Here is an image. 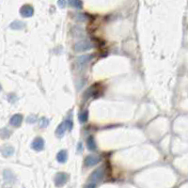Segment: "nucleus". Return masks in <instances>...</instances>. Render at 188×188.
I'll list each match as a JSON object with an SVG mask.
<instances>
[{"instance_id": "obj_1", "label": "nucleus", "mask_w": 188, "mask_h": 188, "mask_svg": "<svg viewBox=\"0 0 188 188\" xmlns=\"http://www.w3.org/2000/svg\"><path fill=\"white\" fill-rule=\"evenodd\" d=\"M94 47L93 43L91 41H79L74 44V51L76 52H85L87 50H90Z\"/></svg>"}, {"instance_id": "obj_2", "label": "nucleus", "mask_w": 188, "mask_h": 188, "mask_svg": "<svg viewBox=\"0 0 188 188\" xmlns=\"http://www.w3.org/2000/svg\"><path fill=\"white\" fill-rule=\"evenodd\" d=\"M104 177H105L104 168H99L95 169V170L91 173V175H90V182L95 183H100V182L103 181Z\"/></svg>"}, {"instance_id": "obj_3", "label": "nucleus", "mask_w": 188, "mask_h": 188, "mask_svg": "<svg viewBox=\"0 0 188 188\" xmlns=\"http://www.w3.org/2000/svg\"><path fill=\"white\" fill-rule=\"evenodd\" d=\"M68 178H69V176L66 173L59 172L55 176V184H56V186H58V187L63 186L66 183H67Z\"/></svg>"}, {"instance_id": "obj_4", "label": "nucleus", "mask_w": 188, "mask_h": 188, "mask_svg": "<svg viewBox=\"0 0 188 188\" xmlns=\"http://www.w3.org/2000/svg\"><path fill=\"white\" fill-rule=\"evenodd\" d=\"M101 162V157L97 155H88L85 158L84 165L87 168H90L93 165H96L98 163Z\"/></svg>"}, {"instance_id": "obj_5", "label": "nucleus", "mask_w": 188, "mask_h": 188, "mask_svg": "<svg viewBox=\"0 0 188 188\" xmlns=\"http://www.w3.org/2000/svg\"><path fill=\"white\" fill-rule=\"evenodd\" d=\"M20 14L24 18H29L34 14V9H33L32 6L28 5V4L24 5L20 9Z\"/></svg>"}, {"instance_id": "obj_6", "label": "nucleus", "mask_w": 188, "mask_h": 188, "mask_svg": "<svg viewBox=\"0 0 188 188\" xmlns=\"http://www.w3.org/2000/svg\"><path fill=\"white\" fill-rule=\"evenodd\" d=\"M31 148L33 150L37 151H42L43 148H44V140L41 137H36L34 140H33V142H32Z\"/></svg>"}, {"instance_id": "obj_7", "label": "nucleus", "mask_w": 188, "mask_h": 188, "mask_svg": "<svg viewBox=\"0 0 188 188\" xmlns=\"http://www.w3.org/2000/svg\"><path fill=\"white\" fill-rule=\"evenodd\" d=\"M22 121H23V116L20 115V114H15L10 118L9 123L12 124V126L19 127L22 123Z\"/></svg>"}, {"instance_id": "obj_8", "label": "nucleus", "mask_w": 188, "mask_h": 188, "mask_svg": "<svg viewBox=\"0 0 188 188\" xmlns=\"http://www.w3.org/2000/svg\"><path fill=\"white\" fill-rule=\"evenodd\" d=\"M25 27H26V24L24 23V22L19 21V20H15L14 22H12V23L9 25V28L15 29V30L23 29V28H25Z\"/></svg>"}, {"instance_id": "obj_9", "label": "nucleus", "mask_w": 188, "mask_h": 188, "mask_svg": "<svg viewBox=\"0 0 188 188\" xmlns=\"http://www.w3.org/2000/svg\"><path fill=\"white\" fill-rule=\"evenodd\" d=\"M67 159H68V153H67V151H66L65 150L59 151V153H58V155H57V160L59 163L63 164V163H66Z\"/></svg>"}, {"instance_id": "obj_10", "label": "nucleus", "mask_w": 188, "mask_h": 188, "mask_svg": "<svg viewBox=\"0 0 188 188\" xmlns=\"http://www.w3.org/2000/svg\"><path fill=\"white\" fill-rule=\"evenodd\" d=\"M67 129L66 128V125H65V122H61L59 126H58V128H57V130H56V136L58 137H62L63 136H64V133H65V130Z\"/></svg>"}, {"instance_id": "obj_11", "label": "nucleus", "mask_w": 188, "mask_h": 188, "mask_svg": "<svg viewBox=\"0 0 188 188\" xmlns=\"http://www.w3.org/2000/svg\"><path fill=\"white\" fill-rule=\"evenodd\" d=\"M87 146L90 151H95L96 150V143L93 138V137H88L87 140Z\"/></svg>"}, {"instance_id": "obj_12", "label": "nucleus", "mask_w": 188, "mask_h": 188, "mask_svg": "<svg viewBox=\"0 0 188 188\" xmlns=\"http://www.w3.org/2000/svg\"><path fill=\"white\" fill-rule=\"evenodd\" d=\"M68 3L71 7L74 9H81L83 8V3L81 0H68Z\"/></svg>"}, {"instance_id": "obj_13", "label": "nucleus", "mask_w": 188, "mask_h": 188, "mask_svg": "<svg viewBox=\"0 0 188 188\" xmlns=\"http://www.w3.org/2000/svg\"><path fill=\"white\" fill-rule=\"evenodd\" d=\"M13 152H14V149L12 146H6L2 150V154H3V156H5V157L12 155Z\"/></svg>"}, {"instance_id": "obj_14", "label": "nucleus", "mask_w": 188, "mask_h": 188, "mask_svg": "<svg viewBox=\"0 0 188 188\" xmlns=\"http://www.w3.org/2000/svg\"><path fill=\"white\" fill-rule=\"evenodd\" d=\"M91 58H92V56H83L77 59V62H78L80 65H85L86 63H87L91 59Z\"/></svg>"}, {"instance_id": "obj_15", "label": "nucleus", "mask_w": 188, "mask_h": 188, "mask_svg": "<svg viewBox=\"0 0 188 188\" xmlns=\"http://www.w3.org/2000/svg\"><path fill=\"white\" fill-rule=\"evenodd\" d=\"M87 119H88V112L87 111V110H85V111H83V112L79 115V120H80L81 123L87 122Z\"/></svg>"}, {"instance_id": "obj_16", "label": "nucleus", "mask_w": 188, "mask_h": 188, "mask_svg": "<svg viewBox=\"0 0 188 188\" xmlns=\"http://www.w3.org/2000/svg\"><path fill=\"white\" fill-rule=\"evenodd\" d=\"M39 123H40V126H41V128H45V127H47V126L49 125V119L43 117V118L40 119Z\"/></svg>"}, {"instance_id": "obj_17", "label": "nucleus", "mask_w": 188, "mask_h": 188, "mask_svg": "<svg viewBox=\"0 0 188 188\" xmlns=\"http://www.w3.org/2000/svg\"><path fill=\"white\" fill-rule=\"evenodd\" d=\"M65 122V125H66V128H67L69 131H71L73 129V119L71 117H69L67 119H66V121H64Z\"/></svg>"}, {"instance_id": "obj_18", "label": "nucleus", "mask_w": 188, "mask_h": 188, "mask_svg": "<svg viewBox=\"0 0 188 188\" xmlns=\"http://www.w3.org/2000/svg\"><path fill=\"white\" fill-rule=\"evenodd\" d=\"M37 120H38V118H37V116H35V115H31V116H29V117L27 119V123H30V124L35 123Z\"/></svg>"}, {"instance_id": "obj_19", "label": "nucleus", "mask_w": 188, "mask_h": 188, "mask_svg": "<svg viewBox=\"0 0 188 188\" xmlns=\"http://www.w3.org/2000/svg\"><path fill=\"white\" fill-rule=\"evenodd\" d=\"M12 178H13L12 173L10 172L9 170H5L4 171V179L7 181V180H9V179H12Z\"/></svg>"}, {"instance_id": "obj_20", "label": "nucleus", "mask_w": 188, "mask_h": 188, "mask_svg": "<svg viewBox=\"0 0 188 188\" xmlns=\"http://www.w3.org/2000/svg\"><path fill=\"white\" fill-rule=\"evenodd\" d=\"M7 98H8V101H9V103H12V104L15 103V101L17 100V98H16L15 94H12V93H10V94H9Z\"/></svg>"}, {"instance_id": "obj_21", "label": "nucleus", "mask_w": 188, "mask_h": 188, "mask_svg": "<svg viewBox=\"0 0 188 188\" xmlns=\"http://www.w3.org/2000/svg\"><path fill=\"white\" fill-rule=\"evenodd\" d=\"M58 5H59V7L61 8V9L65 8V6H66V0H59V1H58Z\"/></svg>"}, {"instance_id": "obj_22", "label": "nucleus", "mask_w": 188, "mask_h": 188, "mask_svg": "<svg viewBox=\"0 0 188 188\" xmlns=\"http://www.w3.org/2000/svg\"><path fill=\"white\" fill-rule=\"evenodd\" d=\"M85 188H96V183H91V182H90V183H88L86 185Z\"/></svg>"}, {"instance_id": "obj_23", "label": "nucleus", "mask_w": 188, "mask_h": 188, "mask_svg": "<svg viewBox=\"0 0 188 188\" xmlns=\"http://www.w3.org/2000/svg\"><path fill=\"white\" fill-rule=\"evenodd\" d=\"M77 151H78L79 152L83 151V145H82V143H78V145H77Z\"/></svg>"}]
</instances>
